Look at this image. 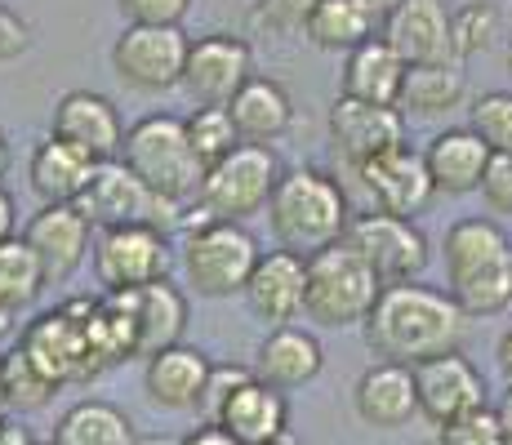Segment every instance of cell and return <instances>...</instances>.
<instances>
[{
    "mask_svg": "<svg viewBox=\"0 0 512 445\" xmlns=\"http://www.w3.org/2000/svg\"><path fill=\"white\" fill-rule=\"evenodd\" d=\"M468 334V316L450 299V290H432L419 281L383 285L366 316V343L379 361L423 365L432 356L459 352Z\"/></svg>",
    "mask_w": 512,
    "mask_h": 445,
    "instance_id": "1",
    "label": "cell"
},
{
    "mask_svg": "<svg viewBox=\"0 0 512 445\" xmlns=\"http://www.w3.org/2000/svg\"><path fill=\"white\" fill-rule=\"evenodd\" d=\"M268 223L281 250L312 259V254L330 250V245H339L348 236L352 223L348 192L326 170H308V165L285 170L268 201Z\"/></svg>",
    "mask_w": 512,
    "mask_h": 445,
    "instance_id": "2",
    "label": "cell"
},
{
    "mask_svg": "<svg viewBox=\"0 0 512 445\" xmlns=\"http://www.w3.org/2000/svg\"><path fill=\"white\" fill-rule=\"evenodd\" d=\"M121 161H125V170L139 174L161 201L179 205V210L201 196L205 165L196 161L183 116L152 112V116H143V121H134L130 130H125Z\"/></svg>",
    "mask_w": 512,
    "mask_h": 445,
    "instance_id": "3",
    "label": "cell"
},
{
    "mask_svg": "<svg viewBox=\"0 0 512 445\" xmlns=\"http://www.w3.org/2000/svg\"><path fill=\"white\" fill-rule=\"evenodd\" d=\"M383 281L366 267L357 250L348 245H330V250L308 259V294H303V312L326 330L343 325H366V316L379 299Z\"/></svg>",
    "mask_w": 512,
    "mask_h": 445,
    "instance_id": "4",
    "label": "cell"
},
{
    "mask_svg": "<svg viewBox=\"0 0 512 445\" xmlns=\"http://www.w3.org/2000/svg\"><path fill=\"white\" fill-rule=\"evenodd\" d=\"M259 254L241 223H192L183 236V276L201 299H232L245 294Z\"/></svg>",
    "mask_w": 512,
    "mask_h": 445,
    "instance_id": "5",
    "label": "cell"
},
{
    "mask_svg": "<svg viewBox=\"0 0 512 445\" xmlns=\"http://www.w3.org/2000/svg\"><path fill=\"white\" fill-rule=\"evenodd\" d=\"M281 174L285 170H281V161H277L272 147L241 143L228 161H219L214 170H205L201 196H196L201 223H241V219H250V214L268 210Z\"/></svg>",
    "mask_w": 512,
    "mask_h": 445,
    "instance_id": "6",
    "label": "cell"
},
{
    "mask_svg": "<svg viewBox=\"0 0 512 445\" xmlns=\"http://www.w3.org/2000/svg\"><path fill=\"white\" fill-rule=\"evenodd\" d=\"M18 348L54 388L98 379L90 334H85V299H72L67 308L41 312L36 321H27L18 334Z\"/></svg>",
    "mask_w": 512,
    "mask_h": 445,
    "instance_id": "7",
    "label": "cell"
},
{
    "mask_svg": "<svg viewBox=\"0 0 512 445\" xmlns=\"http://www.w3.org/2000/svg\"><path fill=\"white\" fill-rule=\"evenodd\" d=\"M76 210H81L98 232H107V227H161V232H170V227L183 223L179 205L161 201L139 174L125 170V161L98 165L90 192L81 196Z\"/></svg>",
    "mask_w": 512,
    "mask_h": 445,
    "instance_id": "8",
    "label": "cell"
},
{
    "mask_svg": "<svg viewBox=\"0 0 512 445\" xmlns=\"http://www.w3.org/2000/svg\"><path fill=\"white\" fill-rule=\"evenodd\" d=\"M94 276L103 294H134L143 285L170 281V236L161 227H107L94 236Z\"/></svg>",
    "mask_w": 512,
    "mask_h": 445,
    "instance_id": "9",
    "label": "cell"
},
{
    "mask_svg": "<svg viewBox=\"0 0 512 445\" xmlns=\"http://www.w3.org/2000/svg\"><path fill=\"white\" fill-rule=\"evenodd\" d=\"M343 245L357 250L383 285L419 281V272L428 267V236L415 227V219H397V214H383V210L357 214L348 223Z\"/></svg>",
    "mask_w": 512,
    "mask_h": 445,
    "instance_id": "10",
    "label": "cell"
},
{
    "mask_svg": "<svg viewBox=\"0 0 512 445\" xmlns=\"http://www.w3.org/2000/svg\"><path fill=\"white\" fill-rule=\"evenodd\" d=\"M187 49L192 41L183 36V27H134L125 23V32L112 45V67L130 89L143 94H161V89L183 85Z\"/></svg>",
    "mask_w": 512,
    "mask_h": 445,
    "instance_id": "11",
    "label": "cell"
},
{
    "mask_svg": "<svg viewBox=\"0 0 512 445\" xmlns=\"http://www.w3.org/2000/svg\"><path fill=\"white\" fill-rule=\"evenodd\" d=\"M250 81H254V54L241 36L214 32L192 41V49H187L183 89L192 94L196 107H228Z\"/></svg>",
    "mask_w": 512,
    "mask_h": 445,
    "instance_id": "12",
    "label": "cell"
},
{
    "mask_svg": "<svg viewBox=\"0 0 512 445\" xmlns=\"http://www.w3.org/2000/svg\"><path fill=\"white\" fill-rule=\"evenodd\" d=\"M49 138H63V143L81 147L85 156L103 161H121L125 147V121L116 112V103L107 94H94V89H67L54 103V116H49Z\"/></svg>",
    "mask_w": 512,
    "mask_h": 445,
    "instance_id": "13",
    "label": "cell"
},
{
    "mask_svg": "<svg viewBox=\"0 0 512 445\" xmlns=\"http://www.w3.org/2000/svg\"><path fill=\"white\" fill-rule=\"evenodd\" d=\"M23 241L36 250L45 267V285H63L81 272V263L94 254V227L76 205H41L27 223Z\"/></svg>",
    "mask_w": 512,
    "mask_h": 445,
    "instance_id": "14",
    "label": "cell"
},
{
    "mask_svg": "<svg viewBox=\"0 0 512 445\" xmlns=\"http://www.w3.org/2000/svg\"><path fill=\"white\" fill-rule=\"evenodd\" d=\"M415 392H419V414H428L437 428L486 405V379H481V370L464 352L432 356V361L415 365Z\"/></svg>",
    "mask_w": 512,
    "mask_h": 445,
    "instance_id": "15",
    "label": "cell"
},
{
    "mask_svg": "<svg viewBox=\"0 0 512 445\" xmlns=\"http://www.w3.org/2000/svg\"><path fill=\"white\" fill-rule=\"evenodd\" d=\"M330 138L339 147L343 161L370 165L374 156L392 152L406 143V116L397 107H379V103H361V98L339 94L330 107Z\"/></svg>",
    "mask_w": 512,
    "mask_h": 445,
    "instance_id": "16",
    "label": "cell"
},
{
    "mask_svg": "<svg viewBox=\"0 0 512 445\" xmlns=\"http://www.w3.org/2000/svg\"><path fill=\"white\" fill-rule=\"evenodd\" d=\"M361 183L374 196V210L397 214V219H415L432 205L437 187L428 178V165H423V152H415L410 143L392 147V152L374 156L370 165H361Z\"/></svg>",
    "mask_w": 512,
    "mask_h": 445,
    "instance_id": "17",
    "label": "cell"
},
{
    "mask_svg": "<svg viewBox=\"0 0 512 445\" xmlns=\"http://www.w3.org/2000/svg\"><path fill=\"white\" fill-rule=\"evenodd\" d=\"M383 41L406 58V67L455 63V36H450L446 0H406V5L383 23Z\"/></svg>",
    "mask_w": 512,
    "mask_h": 445,
    "instance_id": "18",
    "label": "cell"
},
{
    "mask_svg": "<svg viewBox=\"0 0 512 445\" xmlns=\"http://www.w3.org/2000/svg\"><path fill=\"white\" fill-rule=\"evenodd\" d=\"M303 294H308V259L290 250H268L254 263V276L245 285V303L254 316L272 325H290L303 312Z\"/></svg>",
    "mask_w": 512,
    "mask_h": 445,
    "instance_id": "19",
    "label": "cell"
},
{
    "mask_svg": "<svg viewBox=\"0 0 512 445\" xmlns=\"http://www.w3.org/2000/svg\"><path fill=\"white\" fill-rule=\"evenodd\" d=\"M352 405H357L366 428H406L419 414V392H415V370L392 361H374L352 388Z\"/></svg>",
    "mask_w": 512,
    "mask_h": 445,
    "instance_id": "20",
    "label": "cell"
},
{
    "mask_svg": "<svg viewBox=\"0 0 512 445\" xmlns=\"http://www.w3.org/2000/svg\"><path fill=\"white\" fill-rule=\"evenodd\" d=\"M321 365H326V352H321L317 334L299 330V325H277V330L259 343L254 379L277 392H290V388H303V383L317 379Z\"/></svg>",
    "mask_w": 512,
    "mask_h": 445,
    "instance_id": "21",
    "label": "cell"
},
{
    "mask_svg": "<svg viewBox=\"0 0 512 445\" xmlns=\"http://www.w3.org/2000/svg\"><path fill=\"white\" fill-rule=\"evenodd\" d=\"M94 170V156H85L81 147L63 143V138L36 143L32 161H27V178H32V192L41 196V205H81V196L94 183Z\"/></svg>",
    "mask_w": 512,
    "mask_h": 445,
    "instance_id": "22",
    "label": "cell"
},
{
    "mask_svg": "<svg viewBox=\"0 0 512 445\" xmlns=\"http://www.w3.org/2000/svg\"><path fill=\"white\" fill-rule=\"evenodd\" d=\"M125 308L134 316V330H139V356H161L165 348H179L183 330H187V294L174 281H156L143 285L134 294H121Z\"/></svg>",
    "mask_w": 512,
    "mask_h": 445,
    "instance_id": "23",
    "label": "cell"
},
{
    "mask_svg": "<svg viewBox=\"0 0 512 445\" xmlns=\"http://www.w3.org/2000/svg\"><path fill=\"white\" fill-rule=\"evenodd\" d=\"M285 423H290L285 392L250 379L241 392H232V401L223 405V414H219L214 428H223L236 445H281Z\"/></svg>",
    "mask_w": 512,
    "mask_h": 445,
    "instance_id": "24",
    "label": "cell"
},
{
    "mask_svg": "<svg viewBox=\"0 0 512 445\" xmlns=\"http://www.w3.org/2000/svg\"><path fill=\"white\" fill-rule=\"evenodd\" d=\"M210 370H214V361L201 348H187V343L165 348L161 356H152L143 370L147 401L161 405V410H196Z\"/></svg>",
    "mask_w": 512,
    "mask_h": 445,
    "instance_id": "25",
    "label": "cell"
},
{
    "mask_svg": "<svg viewBox=\"0 0 512 445\" xmlns=\"http://www.w3.org/2000/svg\"><path fill=\"white\" fill-rule=\"evenodd\" d=\"M490 147L481 143L472 130H441L423 147V165L437 192L446 196H464V192H481V178L490 165Z\"/></svg>",
    "mask_w": 512,
    "mask_h": 445,
    "instance_id": "26",
    "label": "cell"
},
{
    "mask_svg": "<svg viewBox=\"0 0 512 445\" xmlns=\"http://www.w3.org/2000/svg\"><path fill=\"white\" fill-rule=\"evenodd\" d=\"M406 72H410L406 58L383 41V36H374V41H366L361 49H352V54L343 58V94L361 98V103L397 107Z\"/></svg>",
    "mask_w": 512,
    "mask_h": 445,
    "instance_id": "27",
    "label": "cell"
},
{
    "mask_svg": "<svg viewBox=\"0 0 512 445\" xmlns=\"http://www.w3.org/2000/svg\"><path fill=\"white\" fill-rule=\"evenodd\" d=\"M446 276L450 281H464V276L490 272V267L512 263V241L508 232L486 214H472V219H459L446 227Z\"/></svg>",
    "mask_w": 512,
    "mask_h": 445,
    "instance_id": "28",
    "label": "cell"
},
{
    "mask_svg": "<svg viewBox=\"0 0 512 445\" xmlns=\"http://www.w3.org/2000/svg\"><path fill=\"white\" fill-rule=\"evenodd\" d=\"M228 112H232V125H236V134H241V143H254V147H272L294 121L290 94H285L272 76H254L228 103Z\"/></svg>",
    "mask_w": 512,
    "mask_h": 445,
    "instance_id": "29",
    "label": "cell"
},
{
    "mask_svg": "<svg viewBox=\"0 0 512 445\" xmlns=\"http://www.w3.org/2000/svg\"><path fill=\"white\" fill-rule=\"evenodd\" d=\"M54 445H139L130 414L112 401H76L72 410L58 419Z\"/></svg>",
    "mask_w": 512,
    "mask_h": 445,
    "instance_id": "30",
    "label": "cell"
},
{
    "mask_svg": "<svg viewBox=\"0 0 512 445\" xmlns=\"http://www.w3.org/2000/svg\"><path fill=\"white\" fill-rule=\"evenodd\" d=\"M468 85L464 72L455 63L446 67H410L406 85H401V116H415V121H437V116H450L459 103H464Z\"/></svg>",
    "mask_w": 512,
    "mask_h": 445,
    "instance_id": "31",
    "label": "cell"
},
{
    "mask_svg": "<svg viewBox=\"0 0 512 445\" xmlns=\"http://www.w3.org/2000/svg\"><path fill=\"white\" fill-rule=\"evenodd\" d=\"M303 36L321 49H343V54H352V49H361L366 41L379 36V23L366 14L361 0H321L317 14L303 27Z\"/></svg>",
    "mask_w": 512,
    "mask_h": 445,
    "instance_id": "32",
    "label": "cell"
},
{
    "mask_svg": "<svg viewBox=\"0 0 512 445\" xmlns=\"http://www.w3.org/2000/svg\"><path fill=\"white\" fill-rule=\"evenodd\" d=\"M41 290H45V267L32 245L23 236L0 241V303L9 312H23L41 299Z\"/></svg>",
    "mask_w": 512,
    "mask_h": 445,
    "instance_id": "33",
    "label": "cell"
},
{
    "mask_svg": "<svg viewBox=\"0 0 512 445\" xmlns=\"http://www.w3.org/2000/svg\"><path fill=\"white\" fill-rule=\"evenodd\" d=\"M183 125H187V138H192L196 161H201L205 170H214V165L228 161L236 147H241V134H236L228 107H196Z\"/></svg>",
    "mask_w": 512,
    "mask_h": 445,
    "instance_id": "34",
    "label": "cell"
},
{
    "mask_svg": "<svg viewBox=\"0 0 512 445\" xmlns=\"http://www.w3.org/2000/svg\"><path fill=\"white\" fill-rule=\"evenodd\" d=\"M54 383L36 370L32 361L23 356V348L5 352V410H18V414H32V410H45L54 401Z\"/></svg>",
    "mask_w": 512,
    "mask_h": 445,
    "instance_id": "35",
    "label": "cell"
},
{
    "mask_svg": "<svg viewBox=\"0 0 512 445\" xmlns=\"http://www.w3.org/2000/svg\"><path fill=\"white\" fill-rule=\"evenodd\" d=\"M450 36H455V58L486 54L499 41V9L490 0H468L455 18H450Z\"/></svg>",
    "mask_w": 512,
    "mask_h": 445,
    "instance_id": "36",
    "label": "cell"
},
{
    "mask_svg": "<svg viewBox=\"0 0 512 445\" xmlns=\"http://www.w3.org/2000/svg\"><path fill=\"white\" fill-rule=\"evenodd\" d=\"M472 134L490 147V152H512V89H495L472 103Z\"/></svg>",
    "mask_w": 512,
    "mask_h": 445,
    "instance_id": "37",
    "label": "cell"
},
{
    "mask_svg": "<svg viewBox=\"0 0 512 445\" xmlns=\"http://www.w3.org/2000/svg\"><path fill=\"white\" fill-rule=\"evenodd\" d=\"M250 379H254V370H245V365H214L210 379H205L201 405H196L201 423H219V414H223V405L232 401V392H241Z\"/></svg>",
    "mask_w": 512,
    "mask_h": 445,
    "instance_id": "38",
    "label": "cell"
},
{
    "mask_svg": "<svg viewBox=\"0 0 512 445\" xmlns=\"http://www.w3.org/2000/svg\"><path fill=\"white\" fill-rule=\"evenodd\" d=\"M437 437L441 445H504V428H499V414L490 405H481V410L464 414V419L446 423Z\"/></svg>",
    "mask_w": 512,
    "mask_h": 445,
    "instance_id": "39",
    "label": "cell"
},
{
    "mask_svg": "<svg viewBox=\"0 0 512 445\" xmlns=\"http://www.w3.org/2000/svg\"><path fill=\"white\" fill-rule=\"evenodd\" d=\"M116 5L134 27H179L192 0H116Z\"/></svg>",
    "mask_w": 512,
    "mask_h": 445,
    "instance_id": "40",
    "label": "cell"
},
{
    "mask_svg": "<svg viewBox=\"0 0 512 445\" xmlns=\"http://www.w3.org/2000/svg\"><path fill=\"white\" fill-rule=\"evenodd\" d=\"M321 0H259V18L272 32H303Z\"/></svg>",
    "mask_w": 512,
    "mask_h": 445,
    "instance_id": "41",
    "label": "cell"
},
{
    "mask_svg": "<svg viewBox=\"0 0 512 445\" xmlns=\"http://www.w3.org/2000/svg\"><path fill=\"white\" fill-rule=\"evenodd\" d=\"M481 196L495 214H512V156L495 152L486 165V178H481Z\"/></svg>",
    "mask_w": 512,
    "mask_h": 445,
    "instance_id": "42",
    "label": "cell"
},
{
    "mask_svg": "<svg viewBox=\"0 0 512 445\" xmlns=\"http://www.w3.org/2000/svg\"><path fill=\"white\" fill-rule=\"evenodd\" d=\"M27 45H32V27H27V18H18L14 9L0 5V63L27 54Z\"/></svg>",
    "mask_w": 512,
    "mask_h": 445,
    "instance_id": "43",
    "label": "cell"
},
{
    "mask_svg": "<svg viewBox=\"0 0 512 445\" xmlns=\"http://www.w3.org/2000/svg\"><path fill=\"white\" fill-rule=\"evenodd\" d=\"M179 445H236V441L223 428H214V423H201V428H192Z\"/></svg>",
    "mask_w": 512,
    "mask_h": 445,
    "instance_id": "44",
    "label": "cell"
},
{
    "mask_svg": "<svg viewBox=\"0 0 512 445\" xmlns=\"http://www.w3.org/2000/svg\"><path fill=\"white\" fill-rule=\"evenodd\" d=\"M361 5H366V14H370V18H374V23H379V27H383V23H388L392 14H397L401 5H406V0H361Z\"/></svg>",
    "mask_w": 512,
    "mask_h": 445,
    "instance_id": "45",
    "label": "cell"
},
{
    "mask_svg": "<svg viewBox=\"0 0 512 445\" xmlns=\"http://www.w3.org/2000/svg\"><path fill=\"white\" fill-rule=\"evenodd\" d=\"M14 236V196L0 187V241H9Z\"/></svg>",
    "mask_w": 512,
    "mask_h": 445,
    "instance_id": "46",
    "label": "cell"
},
{
    "mask_svg": "<svg viewBox=\"0 0 512 445\" xmlns=\"http://www.w3.org/2000/svg\"><path fill=\"white\" fill-rule=\"evenodd\" d=\"M495 414H499V428H504V445H512V383H508L504 401L495 405Z\"/></svg>",
    "mask_w": 512,
    "mask_h": 445,
    "instance_id": "47",
    "label": "cell"
},
{
    "mask_svg": "<svg viewBox=\"0 0 512 445\" xmlns=\"http://www.w3.org/2000/svg\"><path fill=\"white\" fill-rule=\"evenodd\" d=\"M0 445H36V441H32V432H27V428L5 423V428H0Z\"/></svg>",
    "mask_w": 512,
    "mask_h": 445,
    "instance_id": "48",
    "label": "cell"
},
{
    "mask_svg": "<svg viewBox=\"0 0 512 445\" xmlns=\"http://www.w3.org/2000/svg\"><path fill=\"white\" fill-rule=\"evenodd\" d=\"M499 370L512 383V330H504V339H499Z\"/></svg>",
    "mask_w": 512,
    "mask_h": 445,
    "instance_id": "49",
    "label": "cell"
},
{
    "mask_svg": "<svg viewBox=\"0 0 512 445\" xmlns=\"http://www.w3.org/2000/svg\"><path fill=\"white\" fill-rule=\"evenodd\" d=\"M14 330H18V312H9L5 303H0V343H5Z\"/></svg>",
    "mask_w": 512,
    "mask_h": 445,
    "instance_id": "50",
    "label": "cell"
},
{
    "mask_svg": "<svg viewBox=\"0 0 512 445\" xmlns=\"http://www.w3.org/2000/svg\"><path fill=\"white\" fill-rule=\"evenodd\" d=\"M9 170V143H5V134H0V178H5Z\"/></svg>",
    "mask_w": 512,
    "mask_h": 445,
    "instance_id": "51",
    "label": "cell"
},
{
    "mask_svg": "<svg viewBox=\"0 0 512 445\" xmlns=\"http://www.w3.org/2000/svg\"><path fill=\"white\" fill-rule=\"evenodd\" d=\"M0 410H5V356H0Z\"/></svg>",
    "mask_w": 512,
    "mask_h": 445,
    "instance_id": "52",
    "label": "cell"
},
{
    "mask_svg": "<svg viewBox=\"0 0 512 445\" xmlns=\"http://www.w3.org/2000/svg\"><path fill=\"white\" fill-rule=\"evenodd\" d=\"M5 423H9V419H5V410H0V428H5Z\"/></svg>",
    "mask_w": 512,
    "mask_h": 445,
    "instance_id": "53",
    "label": "cell"
},
{
    "mask_svg": "<svg viewBox=\"0 0 512 445\" xmlns=\"http://www.w3.org/2000/svg\"><path fill=\"white\" fill-rule=\"evenodd\" d=\"M428 445H441V437H432V441H428Z\"/></svg>",
    "mask_w": 512,
    "mask_h": 445,
    "instance_id": "54",
    "label": "cell"
},
{
    "mask_svg": "<svg viewBox=\"0 0 512 445\" xmlns=\"http://www.w3.org/2000/svg\"><path fill=\"white\" fill-rule=\"evenodd\" d=\"M49 445H54V441H49Z\"/></svg>",
    "mask_w": 512,
    "mask_h": 445,
    "instance_id": "55",
    "label": "cell"
},
{
    "mask_svg": "<svg viewBox=\"0 0 512 445\" xmlns=\"http://www.w3.org/2000/svg\"><path fill=\"white\" fill-rule=\"evenodd\" d=\"M508 156H512V152H508Z\"/></svg>",
    "mask_w": 512,
    "mask_h": 445,
    "instance_id": "56",
    "label": "cell"
}]
</instances>
